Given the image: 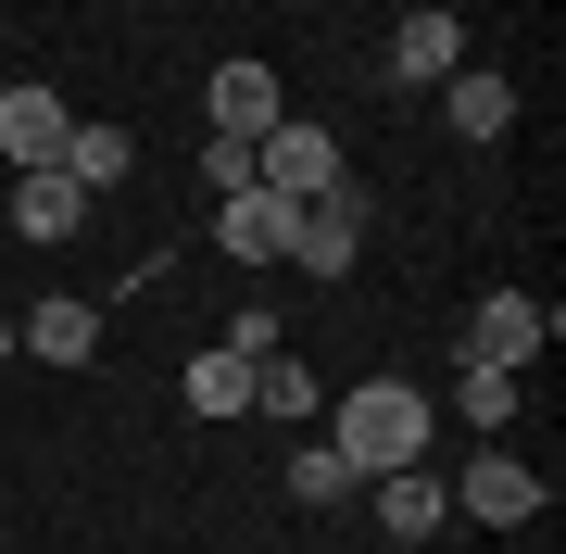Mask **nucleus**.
<instances>
[{
    "label": "nucleus",
    "instance_id": "obj_1",
    "mask_svg": "<svg viewBox=\"0 0 566 554\" xmlns=\"http://www.w3.org/2000/svg\"><path fill=\"white\" fill-rule=\"evenodd\" d=\"M327 453L353 479H390V467H428V390L416 378H353L327 404Z\"/></svg>",
    "mask_w": 566,
    "mask_h": 554
},
{
    "label": "nucleus",
    "instance_id": "obj_2",
    "mask_svg": "<svg viewBox=\"0 0 566 554\" xmlns=\"http://www.w3.org/2000/svg\"><path fill=\"white\" fill-rule=\"evenodd\" d=\"M252 177L290 189V202H315V189H340V139H327V126H303V114H277V126L252 139Z\"/></svg>",
    "mask_w": 566,
    "mask_h": 554
},
{
    "label": "nucleus",
    "instance_id": "obj_3",
    "mask_svg": "<svg viewBox=\"0 0 566 554\" xmlns=\"http://www.w3.org/2000/svg\"><path fill=\"white\" fill-rule=\"evenodd\" d=\"M542 341H554V303H528V290H491L465 315V366H542Z\"/></svg>",
    "mask_w": 566,
    "mask_h": 554
},
{
    "label": "nucleus",
    "instance_id": "obj_4",
    "mask_svg": "<svg viewBox=\"0 0 566 554\" xmlns=\"http://www.w3.org/2000/svg\"><path fill=\"white\" fill-rule=\"evenodd\" d=\"M453 504L479 516V530H528V516H542V479H528L504 441H479V453H465V479H453Z\"/></svg>",
    "mask_w": 566,
    "mask_h": 554
},
{
    "label": "nucleus",
    "instance_id": "obj_5",
    "mask_svg": "<svg viewBox=\"0 0 566 554\" xmlns=\"http://www.w3.org/2000/svg\"><path fill=\"white\" fill-rule=\"evenodd\" d=\"M290 215H303V202H290V189H227V202H214V240H227V265H290Z\"/></svg>",
    "mask_w": 566,
    "mask_h": 554
},
{
    "label": "nucleus",
    "instance_id": "obj_6",
    "mask_svg": "<svg viewBox=\"0 0 566 554\" xmlns=\"http://www.w3.org/2000/svg\"><path fill=\"white\" fill-rule=\"evenodd\" d=\"M63 139H76V114H63L51 76H13V88H0V151H13V177L25 165H63Z\"/></svg>",
    "mask_w": 566,
    "mask_h": 554
},
{
    "label": "nucleus",
    "instance_id": "obj_7",
    "mask_svg": "<svg viewBox=\"0 0 566 554\" xmlns=\"http://www.w3.org/2000/svg\"><path fill=\"white\" fill-rule=\"evenodd\" d=\"M202 114H214V139H264V126L290 114V88H277V63H214Z\"/></svg>",
    "mask_w": 566,
    "mask_h": 554
},
{
    "label": "nucleus",
    "instance_id": "obj_8",
    "mask_svg": "<svg viewBox=\"0 0 566 554\" xmlns=\"http://www.w3.org/2000/svg\"><path fill=\"white\" fill-rule=\"evenodd\" d=\"M353 240H365V202H353V177H340V189H315V202L290 215V265H303V278H340V265H353Z\"/></svg>",
    "mask_w": 566,
    "mask_h": 554
},
{
    "label": "nucleus",
    "instance_id": "obj_9",
    "mask_svg": "<svg viewBox=\"0 0 566 554\" xmlns=\"http://www.w3.org/2000/svg\"><path fill=\"white\" fill-rule=\"evenodd\" d=\"M13 227H25L39 252H51V240H76V227H88V189L63 177V165H25V177H13Z\"/></svg>",
    "mask_w": 566,
    "mask_h": 554
},
{
    "label": "nucleus",
    "instance_id": "obj_10",
    "mask_svg": "<svg viewBox=\"0 0 566 554\" xmlns=\"http://www.w3.org/2000/svg\"><path fill=\"white\" fill-rule=\"evenodd\" d=\"M13 341L39 353V366H88V353H102V303H76V290H51V303L25 315Z\"/></svg>",
    "mask_w": 566,
    "mask_h": 554
},
{
    "label": "nucleus",
    "instance_id": "obj_11",
    "mask_svg": "<svg viewBox=\"0 0 566 554\" xmlns=\"http://www.w3.org/2000/svg\"><path fill=\"white\" fill-rule=\"evenodd\" d=\"M453 63H465V25L453 13H403V25H390V76H403V88H441Z\"/></svg>",
    "mask_w": 566,
    "mask_h": 554
},
{
    "label": "nucleus",
    "instance_id": "obj_12",
    "mask_svg": "<svg viewBox=\"0 0 566 554\" xmlns=\"http://www.w3.org/2000/svg\"><path fill=\"white\" fill-rule=\"evenodd\" d=\"M441 114H453V139H504V126H516V88L504 76H465V63H453V76H441Z\"/></svg>",
    "mask_w": 566,
    "mask_h": 554
},
{
    "label": "nucleus",
    "instance_id": "obj_13",
    "mask_svg": "<svg viewBox=\"0 0 566 554\" xmlns=\"http://www.w3.org/2000/svg\"><path fill=\"white\" fill-rule=\"evenodd\" d=\"M441 504H453V492H441L428 467H390V479H378V530H390V542H428V530H441Z\"/></svg>",
    "mask_w": 566,
    "mask_h": 554
},
{
    "label": "nucleus",
    "instance_id": "obj_14",
    "mask_svg": "<svg viewBox=\"0 0 566 554\" xmlns=\"http://www.w3.org/2000/svg\"><path fill=\"white\" fill-rule=\"evenodd\" d=\"M177 404H189V416H240V404H252V366H240V353H227V341H214V353H189Z\"/></svg>",
    "mask_w": 566,
    "mask_h": 554
},
{
    "label": "nucleus",
    "instance_id": "obj_15",
    "mask_svg": "<svg viewBox=\"0 0 566 554\" xmlns=\"http://www.w3.org/2000/svg\"><path fill=\"white\" fill-rule=\"evenodd\" d=\"M516 378H528V366H453V404H465V429H479V441L516 429Z\"/></svg>",
    "mask_w": 566,
    "mask_h": 554
},
{
    "label": "nucleus",
    "instance_id": "obj_16",
    "mask_svg": "<svg viewBox=\"0 0 566 554\" xmlns=\"http://www.w3.org/2000/svg\"><path fill=\"white\" fill-rule=\"evenodd\" d=\"M126 165H139V139H126V126H76V139H63V177H76L88 202H102V189H114Z\"/></svg>",
    "mask_w": 566,
    "mask_h": 554
},
{
    "label": "nucleus",
    "instance_id": "obj_17",
    "mask_svg": "<svg viewBox=\"0 0 566 554\" xmlns=\"http://www.w3.org/2000/svg\"><path fill=\"white\" fill-rule=\"evenodd\" d=\"M252 404H264V416H327V378L290 366V353H264V366H252Z\"/></svg>",
    "mask_w": 566,
    "mask_h": 554
},
{
    "label": "nucleus",
    "instance_id": "obj_18",
    "mask_svg": "<svg viewBox=\"0 0 566 554\" xmlns=\"http://www.w3.org/2000/svg\"><path fill=\"white\" fill-rule=\"evenodd\" d=\"M340 492H353V467H340L327 441H303V453H290V504H340Z\"/></svg>",
    "mask_w": 566,
    "mask_h": 554
},
{
    "label": "nucleus",
    "instance_id": "obj_19",
    "mask_svg": "<svg viewBox=\"0 0 566 554\" xmlns=\"http://www.w3.org/2000/svg\"><path fill=\"white\" fill-rule=\"evenodd\" d=\"M227 353H240V366H264V353H290V341H277V303H240V315H227Z\"/></svg>",
    "mask_w": 566,
    "mask_h": 554
},
{
    "label": "nucleus",
    "instance_id": "obj_20",
    "mask_svg": "<svg viewBox=\"0 0 566 554\" xmlns=\"http://www.w3.org/2000/svg\"><path fill=\"white\" fill-rule=\"evenodd\" d=\"M202 177H214V202H227V189H252V139H202Z\"/></svg>",
    "mask_w": 566,
    "mask_h": 554
},
{
    "label": "nucleus",
    "instance_id": "obj_21",
    "mask_svg": "<svg viewBox=\"0 0 566 554\" xmlns=\"http://www.w3.org/2000/svg\"><path fill=\"white\" fill-rule=\"evenodd\" d=\"M0 366H13V315H0Z\"/></svg>",
    "mask_w": 566,
    "mask_h": 554
}]
</instances>
